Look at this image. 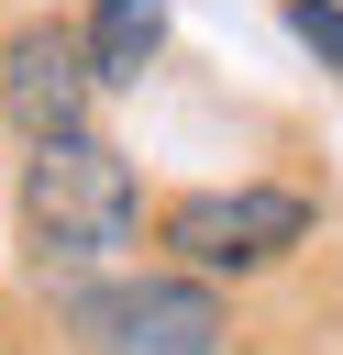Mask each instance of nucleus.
<instances>
[{
    "mask_svg": "<svg viewBox=\"0 0 343 355\" xmlns=\"http://www.w3.org/2000/svg\"><path fill=\"white\" fill-rule=\"evenodd\" d=\"M22 233L44 266H111L144 233V178L111 133H55L22 155Z\"/></svg>",
    "mask_w": 343,
    "mask_h": 355,
    "instance_id": "1",
    "label": "nucleus"
},
{
    "mask_svg": "<svg viewBox=\"0 0 343 355\" xmlns=\"http://www.w3.org/2000/svg\"><path fill=\"white\" fill-rule=\"evenodd\" d=\"M55 322L77 333V355H221L232 344V311L221 288L199 277H111V288H66Z\"/></svg>",
    "mask_w": 343,
    "mask_h": 355,
    "instance_id": "2",
    "label": "nucleus"
},
{
    "mask_svg": "<svg viewBox=\"0 0 343 355\" xmlns=\"http://www.w3.org/2000/svg\"><path fill=\"white\" fill-rule=\"evenodd\" d=\"M166 255H177V277H254V266H277V255H299L310 244V200L299 189H188V200H166Z\"/></svg>",
    "mask_w": 343,
    "mask_h": 355,
    "instance_id": "3",
    "label": "nucleus"
},
{
    "mask_svg": "<svg viewBox=\"0 0 343 355\" xmlns=\"http://www.w3.org/2000/svg\"><path fill=\"white\" fill-rule=\"evenodd\" d=\"M89 100H100V78H89V55H77V22H22V33L0 44V122H11L22 144L89 133Z\"/></svg>",
    "mask_w": 343,
    "mask_h": 355,
    "instance_id": "4",
    "label": "nucleus"
},
{
    "mask_svg": "<svg viewBox=\"0 0 343 355\" xmlns=\"http://www.w3.org/2000/svg\"><path fill=\"white\" fill-rule=\"evenodd\" d=\"M155 44H166V0H100V11L77 22V55H89L100 89H133V78L155 67Z\"/></svg>",
    "mask_w": 343,
    "mask_h": 355,
    "instance_id": "5",
    "label": "nucleus"
},
{
    "mask_svg": "<svg viewBox=\"0 0 343 355\" xmlns=\"http://www.w3.org/2000/svg\"><path fill=\"white\" fill-rule=\"evenodd\" d=\"M288 33H299L321 67H343V0H288Z\"/></svg>",
    "mask_w": 343,
    "mask_h": 355,
    "instance_id": "6",
    "label": "nucleus"
}]
</instances>
